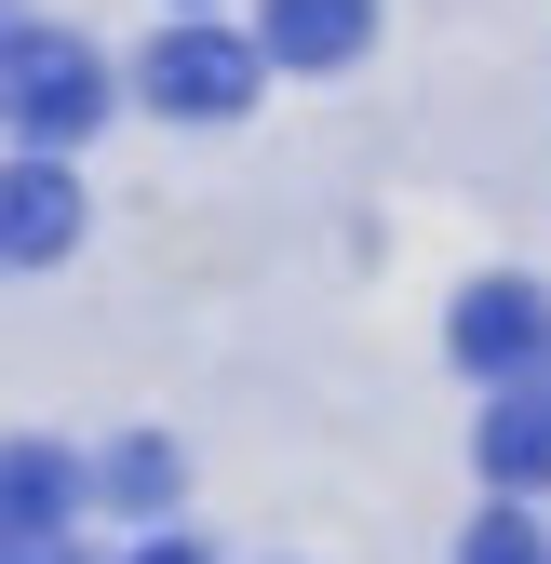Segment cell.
<instances>
[{
  "label": "cell",
  "instance_id": "obj_1",
  "mask_svg": "<svg viewBox=\"0 0 551 564\" xmlns=\"http://www.w3.org/2000/svg\"><path fill=\"white\" fill-rule=\"evenodd\" d=\"M0 121L28 134V162L82 149V134L108 121V67H95V41H67V28H0Z\"/></svg>",
  "mask_w": 551,
  "mask_h": 564
},
{
  "label": "cell",
  "instance_id": "obj_2",
  "mask_svg": "<svg viewBox=\"0 0 551 564\" xmlns=\"http://www.w3.org/2000/svg\"><path fill=\"white\" fill-rule=\"evenodd\" d=\"M256 41H229V28H202V14H175L162 41H149V108H175V121H242L256 108Z\"/></svg>",
  "mask_w": 551,
  "mask_h": 564
},
{
  "label": "cell",
  "instance_id": "obj_3",
  "mask_svg": "<svg viewBox=\"0 0 551 564\" xmlns=\"http://www.w3.org/2000/svg\"><path fill=\"white\" fill-rule=\"evenodd\" d=\"M538 349H551V296L538 282H471L457 296V364L471 377H525Z\"/></svg>",
  "mask_w": 551,
  "mask_h": 564
},
{
  "label": "cell",
  "instance_id": "obj_4",
  "mask_svg": "<svg viewBox=\"0 0 551 564\" xmlns=\"http://www.w3.org/2000/svg\"><path fill=\"white\" fill-rule=\"evenodd\" d=\"M82 242V188L67 162H0V269H54Z\"/></svg>",
  "mask_w": 551,
  "mask_h": 564
},
{
  "label": "cell",
  "instance_id": "obj_5",
  "mask_svg": "<svg viewBox=\"0 0 551 564\" xmlns=\"http://www.w3.org/2000/svg\"><path fill=\"white\" fill-rule=\"evenodd\" d=\"M377 41V0H269L256 14V67H350Z\"/></svg>",
  "mask_w": 551,
  "mask_h": 564
},
{
  "label": "cell",
  "instance_id": "obj_6",
  "mask_svg": "<svg viewBox=\"0 0 551 564\" xmlns=\"http://www.w3.org/2000/svg\"><path fill=\"white\" fill-rule=\"evenodd\" d=\"M67 511H82L67 444H0V538H67Z\"/></svg>",
  "mask_w": 551,
  "mask_h": 564
},
{
  "label": "cell",
  "instance_id": "obj_7",
  "mask_svg": "<svg viewBox=\"0 0 551 564\" xmlns=\"http://www.w3.org/2000/svg\"><path fill=\"white\" fill-rule=\"evenodd\" d=\"M485 484H498V498H538V484H551V390H498V416H485Z\"/></svg>",
  "mask_w": 551,
  "mask_h": 564
},
{
  "label": "cell",
  "instance_id": "obj_8",
  "mask_svg": "<svg viewBox=\"0 0 551 564\" xmlns=\"http://www.w3.org/2000/svg\"><path fill=\"white\" fill-rule=\"evenodd\" d=\"M95 484H108L121 511H175V484H188V470H175V444L134 431V444H108V470H95Z\"/></svg>",
  "mask_w": 551,
  "mask_h": 564
},
{
  "label": "cell",
  "instance_id": "obj_9",
  "mask_svg": "<svg viewBox=\"0 0 551 564\" xmlns=\"http://www.w3.org/2000/svg\"><path fill=\"white\" fill-rule=\"evenodd\" d=\"M457 564H551V538H538V524H525V511L498 498L485 524H471V538H457Z\"/></svg>",
  "mask_w": 551,
  "mask_h": 564
},
{
  "label": "cell",
  "instance_id": "obj_10",
  "mask_svg": "<svg viewBox=\"0 0 551 564\" xmlns=\"http://www.w3.org/2000/svg\"><path fill=\"white\" fill-rule=\"evenodd\" d=\"M0 564H82V538H0Z\"/></svg>",
  "mask_w": 551,
  "mask_h": 564
},
{
  "label": "cell",
  "instance_id": "obj_11",
  "mask_svg": "<svg viewBox=\"0 0 551 564\" xmlns=\"http://www.w3.org/2000/svg\"><path fill=\"white\" fill-rule=\"evenodd\" d=\"M134 564H202V538H149V551H134Z\"/></svg>",
  "mask_w": 551,
  "mask_h": 564
},
{
  "label": "cell",
  "instance_id": "obj_12",
  "mask_svg": "<svg viewBox=\"0 0 551 564\" xmlns=\"http://www.w3.org/2000/svg\"><path fill=\"white\" fill-rule=\"evenodd\" d=\"M175 14H202V0H175Z\"/></svg>",
  "mask_w": 551,
  "mask_h": 564
}]
</instances>
